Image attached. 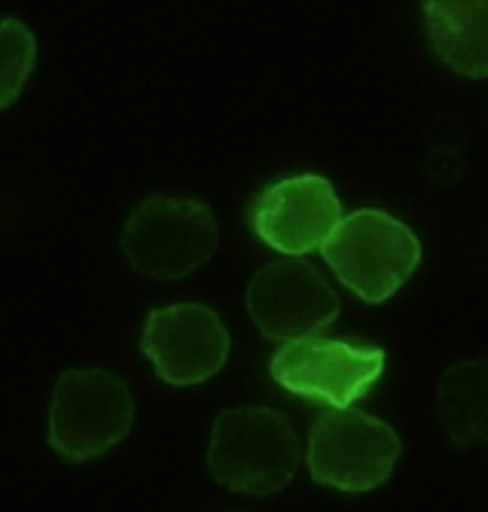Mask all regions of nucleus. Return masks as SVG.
Wrapping results in <instances>:
<instances>
[{
    "mask_svg": "<svg viewBox=\"0 0 488 512\" xmlns=\"http://www.w3.org/2000/svg\"><path fill=\"white\" fill-rule=\"evenodd\" d=\"M208 464L214 479L232 491L275 494L296 473L299 439L293 424L275 409H226L214 421Z\"/></svg>",
    "mask_w": 488,
    "mask_h": 512,
    "instance_id": "obj_1",
    "label": "nucleus"
},
{
    "mask_svg": "<svg viewBox=\"0 0 488 512\" xmlns=\"http://www.w3.org/2000/svg\"><path fill=\"white\" fill-rule=\"evenodd\" d=\"M122 253L156 281H177L202 269L217 247V220L205 202L153 196L122 226Z\"/></svg>",
    "mask_w": 488,
    "mask_h": 512,
    "instance_id": "obj_2",
    "label": "nucleus"
},
{
    "mask_svg": "<svg viewBox=\"0 0 488 512\" xmlns=\"http://www.w3.org/2000/svg\"><path fill=\"white\" fill-rule=\"evenodd\" d=\"M135 421L129 384L104 369H71L58 378L49 406V442L68 461L101 458Z\"/></svg>",
    "mask_w": 488,
    "mask_h": 512,
    "instance_id": "obj_3",
    "label": "nucleus"
},
{
    "mask_svg": "<svg viewBox=\"0 0 488 512\" xmlns=\"http://www.w3.org/2000/svg\"><path fill=\"white\" fill-rule=\"evenodd\" d=\"M321 253L351 293L366 302H385L418 269L421 244L391 214L366 208L345 217Z\"/></svg>",
    "mask_w": 488,
    "mask_h": 512,
    "instance_id": "obj_4",
    "label": "nucleus"
},
{
    "mask_svg": "<svg viewBox=\"0 0 488 512\" xmlns=\"http://www.w3.org/2000/svg\"><path fill=\"white\" fill-rule=\"evenodd\" d=\"M400 458V436L391 424L354 409H327L309 433V470L318 482L342 491L382 485Z\"/></svg>",
    "mask_w": 488,
    "mask_h": 512,
    "instance_id": "obj_5",
    "label": "nucleus"
},
{
    "mask_svg": "<svg viewBox=\"0 0 488 512\" xmlns=\"http://www.w3.org/2000/svg\"><path fill=\"white\" fill-rule=\"evenodd\" d=\"M248 311L263 336L287 345L327 330L339 314V299L312 263L290 256L254 275Z\"/></svg>",
    "mask_w": 488,
    "mask_h": 512,
    "instance_id": "obj_6",
    "label": "nucleus"
},
{
    "mask_svg": "<svg viewBox=\"0 0 488 512\" xmlns=\"http://www.w3.org/2000/svg\"><path fill=\"white\" fill-rule=\"evenodd\" d=\"M385 369L382 348H357L321 336L287 342L272 357V378L290 394L348 409L373 388Z\"/></svg>",
    "mask_w": 488,
    "mask_h": 512,
    "instance_id": "obj_7",
    "label": "nucleus"
},
{
    "mask_svg": "<svg viewBox=\"0 0 488 512\" xmlns=\"http://www.w3.org/2000/svg\"><path fill=\"white\" fill-rule=\"evenodd\" d=\"M342 220L336 189L318 174H299L266 186L251 208L254 232L287 256L324 250Z\"/></svg>",
    "mask_w": 488,
    "mask_h": 512,
    "instance_id": "obj_8",
    "label": "nucleus"
},
{
    "mask_svg": "<svg viewBox=\"0 0 488 512\" xmlns=\"http://www.w3.org/2000/svg\"><path fill=\"white\" fill-rule=\"evenodd\" d=\"M141 351L162 381L199 384L226 363L229 333L208 305H168L147 317Z\"/></svg>",
    "mask_w": 488,
    "mask_h": 512,
    "instance_id": "obj_9",
    "label": "nucleus"
},
{
    "mask_svg": "<svg viewBox=\"0 0 488 512\" xmlns=\"http://www.w3.org/2000/svg\"><path fill=\"white\" fill-rule=\"evenodd\" d=\"M437 58L455 74L488 77V0H421Z\"/></svg>",
    "mask_w": 488,
    "mask_h": 512,
    "instance_id": "obj_10",
    "label": "nucleus"
},
{
    "mask_svg": "<svg viewBox=\"0 0 488 512\" xmlns=\"http://www.w3.org/2000/svg\"><path fill=\"white\" fill-rule=\"evenodd\" d=\"M437 409L455 445H488V357L461 360L443 375Z\"/></svg>",
    "mask_w": 488,
    "mask_h": 512,
    "instance_id": "obj_11",
    "label": "nucleus"
},
{
    "mask_svg": "<svg viewBox=\"0 0 488 512\" xmlns=\"http://www.w3.org/2000/svg\"><path fill=\"white\" fill-rule=\"evenodd\" d=\"M0 55H4V92H0V104L10 107L19 98L37 55L34 37L22 22L4 19V25H0Z\"/></svg>",
    "mask_w": 488,
    "mask_h": 512,
    "instance_id": "obj_12",
    "label": "nucleus"
}]
</instances>
